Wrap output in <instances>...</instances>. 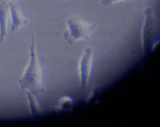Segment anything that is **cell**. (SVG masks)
I'll use <instances>...</instances> for the list:
<instances>
[{"mask_svg":"<svg viewBox=\"0 0 160 127\" xmlns=\"http://www.w3.org/2000/svg\"><path fill=\"white\" fill-rule=\"evenodd\" d=\"M19 86L22 89L30 91L34 95L40 93H44L45 88L42 85V69L40 62L36 52L35 45V35H31V45H30V53H29V63L23 73L22 77L18 80Z\"/></svg>","mask_w":160,"mask_h":127,"instance_id":"cell-1","label":"cell"},{"mask_svg":"<svg viewBox=\"0 0 160 127\" xmlns=\"http://www.w3.org/2000/svg\"><path fill=\"white\" fill-rule=\"evenodd\" d=\"M160 42V24L152 7L144 9V21L141 32V43L144 54H150Z\"/></svg>","mask_w":160,"mask_h":127,"instance_id":"cell-2","label":"cell"},{"mask_svg":"<svg viewBox=\"0 0 160 127\" xmlns=\"http://www.w3.org/2000/svg\"><path fill=\"white\" fill-rule=\"evenodd\" d=\"M67 30L64 31V39L71 46L76 41L82 39H90L92 33L96 28L95 24H90L81 17L73 15L66 19Z\"/></svg>","mask_w":160,"mask_h":127,"instance_id":"cell-3","label":"cell"},{"mask_svg":"<svg viewBox=\"0 0 160 127\" xmlns=\"http://www.w3.org/2000/svg\"><path fill=\"white\" fill-rule=\"evenodd\" d=\"M94 51L92 47H86L79 61V77L81 89H86L92 73Z\"/></svg>","mask_w":160,"mask_h":127,"instance_id":"cell-4","label":"cell"},{"mask_svg":"<svg viewBox=\"0 0 160 127\" xmlns=\"http://www.w3.org/2000/svg\"><path fill=\"white\" fill-rule=\"evenodd\" d=\"M10 6V16H11V30L12 32L19 30L22 27L28 25L29 21L22 14L18 4L15 1H8Z\"/></svg>","mask_w":160,"mask_h":127,"instance_id":"cell-5","label":"cell"},{"mask_svg":"<svg viewBox=\"0 0 160 127\" xmlns=\"http://www.w3.org/2000/svg\"><path fill=\"white\" fill-rule=\"evenodd\" d=\"M10 19V6L7 0L0 1V43H3L8 36Z\"/></svg>","mask_w":160,"mask_h":127,"instance_id":"cell-6","label":"cell"},{"mask_svg":"<svg viewBox=\"0 0 160 127\" xmlns=\"http://www.w3.org/2000/svg\"><path fill=\"white\" fill-rule=\"evenodd\" d=\"M27 98H28V102L30 114L32 117H36L37 115H39L42 112V108H41V106H40L37 99H36V95H34L30 91H28L27 92Z\"/></svg>","mask_w":160,"mask_h":127,"instance_id":"cell-7","label":"cell"},{"mask_svg":"<svg viewBox=\"0 0 160 127\" xmlns=\"http://www.w3.org/2000/svg\"><path fill=\"white\" fill-rule=\"evenodd\" d=\"M72 101L69 97H64L59 102L60 108H62V109H68L72 106Z\"/></svg>","mask_w":160,"mask_h":127,"instance_id":"cell-8","label":"cell"},{"mask_svg":"<svg viewBox=\"0 0 160 127\" xmlns=\"http://www.w3.org/2000/svg\"><path fill=\"white\" fill-rule=\"evenodd\" d=\"M120 1H123V0H101V4H103L105 6H108V5H111L113 3L120 2Z\"/></svg>","mask_w":160,"mask_h":127,"instance_id":"cell-9","label":"cell"},{"mask_svg":"<svg viewBox=\"0 0 160 127\" xmlns=\"http://www.w3.org/2000/svg\"><path fill=\"white\" fill-rule=\"evenodd\" d=\"M7 1H15V0H7Z\"/></svg>","mask_w":160,"mask_h":127,"instance_id":"cell-10","label":"cell"}]
</instances>
